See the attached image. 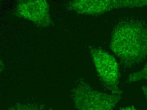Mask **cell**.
Listing matches in <instances>:
<instances>
[{"label": "cell", "instance_id": "1", "mask_svg": "<svg viewBox=\"0 0 147 110\" xmlns=\"http://www.w3.org/2000/svg\"><path fill=\"white\" fill-rule=\"evenodd\" d=\"M110 47L123 65L139 64L147 57V24L137 20H121L111 35Z\"/></svg>", "mask_w": 147, "mask_h": 110}, {"label": "cell", "instance_id": "2", "mask_svg": "<svg viewBox=\"0 0 147 110\" xmlns=\"http://www.w3.org/2000/svg\"><path fill=\"white\" fill-rule=\"evenodd\" d=\"M73 96L78 110H113L121 95L99 92L81 81L74 88Z\"/></svg>", "mask_w": 147, "mask_h": 110}, {"label": "cell", "instance_id": "3", "mask_svg": "<svg viewBox=\"0 0 147 110\" xmlns=\"http://www.w3.org/2000/svg\"><path fill=\"white\" fill-rule=\"evenodd\" d=\"M90 53L100 79L107 89L115 94L121 95L118 84L120 74L115 58L103 49L92 48Z\"/></svg>", "mask_w": 147, "mask_h": 110}, {"label": "cell", "instance_id": "4", "mask_svg": "<svg viewBox=\"0 0 147 110\" xmlns=\"http://www.w3.org/2000/svg\"><path fill=\"white\" fill-rule=\"evenodd\" d=\"M140 7V0H91L74 1L70 3V9L80 14L98 15L122 8Z\"/></svg>", "mask_w": 147, "mask_h": 110}, {"label": "cell", "instance_id": "5", "mask_svg": "<svg viewBox=\"0 0 147 110\" xmlns=\"http://www.w3.org/2000/svg\"><path fill=\"white\" fill-rule=\"evenodd\" d=\"M17 12L19 16L39 25L45 26L50 23L49 9L46 1H22L20 3Z\"/></svg>", "mask_w": 147, "mask_h": 110}, {"label": "cell", "instance_id": "6", "mask_svg": "<svg viewBox=\"0 0 147 110\" xmlns=\"http://www.w3.org/2000/svg\"><path fill=\"white\" fill-rule=\"evenodd\" d=\"M141 80H147V63L140 71L130 74L126 82L131 83Z\"/></svg>", "mask_w": 147, "mask_h": 110}, {"label": "cell", "instance_id": "7", "mask_svg": "<svg viewBox=\"0 0 147 110\" xmlns=\"http://www.w3.org/2000/svg\"><path fill=\"white\" fill-rule=\"evenodd\" d=\"M121 110H139L138 109L134 108L133 106H129V107H126L125 108L121 109Z\"/></svg>", "mask_w": 147, "mask_h": 110}, {"label": "cell", "instance_id": "8", "mask_svg": "<svg viewBox=\"0 0 147 110\" xmlns=\"http://www.w3.org/2000/svg\"><path fill=\"white\" fill-rule=\"evenodd\" d=\"M142 91L146 96L147 100V86H143L142 88Z\"/></svg>", "mask_w": 147, "mask_h": 110}]
</instances>
